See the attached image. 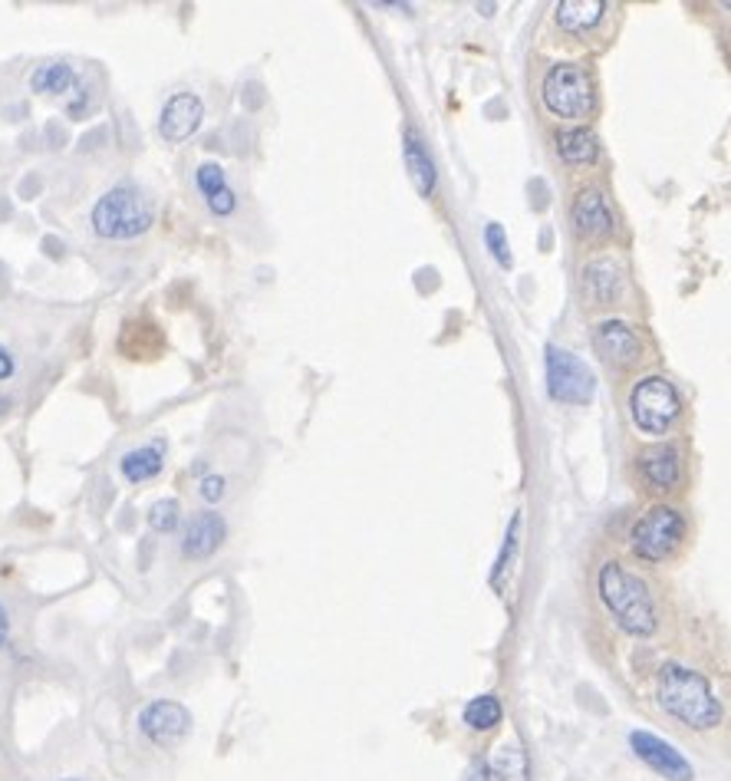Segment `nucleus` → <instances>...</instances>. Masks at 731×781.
<instances>
[{"label": "nucleus", "instance_id": "obj_25", "mask_svg": "<svg viewBox=\"0 0 731 781\" xmlns=\"http://www.w3.org/2000/svg\"><path fill=\"white\" fill-rule=\"evenodd\" d=\"M198 491H201L204 501H221V498H224V478H221V475H204L201 485H198Z\"/></svg>", "mask_w": 731, "mask_h": 781}, {"label": "nucleus", "instance_id": "obj_22", "mask_svg": "<svg viewBox=\"0 0 731 781\" xmlns=\"http://www.w3.org/2000/svg\"><path fill=\"white\" fill-rule=\"evenodd\" d=\"M178 521H181V508H178L175 498H162V501H155V504L149 508V525H152V532H158V535L175 532Z\"/></svg>", "mask_w": 731, "mask_h": 781}, {"label": "nucleus", "instance_id": "obj_17", "mask_svg": "<svg viewBox=\"0 0 731 781\" xmlns=\"http://www.w3.org/2000/svg\"><path fill=\"white\" fill-rule=\"evenodd\" d=\"M682 468H679V455L675 448H656L642 458V478L656 488V491H669L679 481Z\"/></svg>", "mask_w": 731, "mask_h": 781}, {"label": "nucleus", "instance_id": "obj_21", "mask_svg": "<svg viewBox=\"0 0 731 781\" xmlns=\"http://www.w3.org/2000/svg\"><path fill=\"white\" fill-rule=\"evenodd\" d=\"M502 715H505V709H502V702L495 696H477V699H471L464 706V725H471L477 732L495 728L502 722Z\"/></svg>", "mask_w": 731, "mask_h": 781}, {"label": "nucleus", "instance_id": "obj_30", "mask_svg": "<svg viewBox=\"0 0 731 781\" xmlns=\"http://www.w3.org/2000/svg\"><path fill=\"white\" fill-rule=\"evenodd\" d=\"M0 412H4V399H0Z\"/></svg>", "mask_w": 731, "mask_h": 781}, {"label": "nucleus", "instance_id": "obj_15", "mask_svg": "<svg viewBox=\"0 0 731 781\" xmlns=\"http://www.w3.org/2000/svg\"><path fill=\"white\" fill-rule=\"evenodd\" d=\"M606 14L603 0H564L557 4V24L570 34H587L593 31Z\"/></svg>", "mask_w": 731, "mask_h": 781}, {"label": "nucleus", "instance_id": "obj_12", "mask_svg": "<svg viewBox=\"0 0 731 781\" xmlns=\"http://www.w3.org/2000/svg\"><path fill=\"white\" fill-rule=\"evenodd\" d=\"M221 541H224V517L214 511H204V514L191 517L185 541H181V555L191 561H201V558H211Z\"/></svg>", "mask_w": 731, "mask_h": 781}, {"label": "nucleus", "instance_id": "obj_7", "mask_svg": "<svg viewBox=\"0 0 731 781\" xmlns=\"http://www.w3.org/2000/svg\"><path fill=\"white\" fill-rule=\"evenodd\" d=\"M682 535H685V517L675 508H652L639 521V525L633 528V535H629L633 555L639 561L659 564V561H665L679 548Z\"/></svg>", "mask_w": 731, "mask_h": 781}, {"label": "nucleus", "instance_id": "obj_16", "mask_svg": "<svg viewBox=\"0 0 731 781\" xmlns=\"http://www.w3.org/2000/svg\"><path fill=\"white\" fill-rule=\"evenodd\" d=\"M162 452H165V442H152V445L132 448V452L122 455L119 468H122V475H126L132 485L149 481V478H155V475L162 471V465H165V455H162Z\"/></svg>", "mask_w": 731, "mask_h": 781}, {"label": "nucleus", "instance_id": "obj_23", "mask_svg": "<svg viewBox=\"0 0 731 781\" xmlns=\"http://www.w3.org/2000/svg\"><path fill=\"white\" fill-rule=\"evenodd\" d=\"M198 188L204 191V198L211 201V198H217L221 191H227V178H224V168L221 165H214V162H204V165H198Z\"/></svg>", "mask_w": 731, "mask_h": 781}, {"label": "nucleus", "instance_id": "obj_20", "mask_svg": "<svg viewBox=\"0 0 731 781\" xmlns=\"http://www.w3.org/2000/svg\"><path fill=\"white\" fill-rule=\"evenodd\" d=\"M587 288L600 304H610L620 294V268L613 260H597L587 268Z\"/></svg>", "mask_w": 731, "mask_h": 781}, {"label": "nucleus", "instance_id": "obj_3", "mask_svg": "<svg viewBox=\"0 0 731 781\" xmlns=\"http://www.w3.org/2000/svg\"><path fill=\"white\" fill-rule=\"evenodd\" d=\"M152 205L139 188L119 185L113 191H106L96 205H93V231L106 241H129L139 237L152 228Z\"/></svg>", "mask_w": 731, "mask_h": 781}, {"label": "nucleus", "instance_id": "obj_18", "mask_svg": "<svg viewBox=\"0 0 731 781\" xmlns=\"http://www.w3.org/2000/svg\"><path fill=\"white\" fill-rule=\"evenodd\" d=\"M557 149H561V159L570 162V165H590L600 155L597 136L590 129H567V132H561Z\"/></svg>", "mask_w": 731, "mask_h": 781}, {"label": "nucleus", "instance_id": "obj_14", "mask_svg": "<svg viewBox=\"0 0 731 781\" xmlns=\"http://www.w3.org/2000/svg\"><path fill=\"white\" fill-rule=\"evenodd\" d=\"M402 159H405V172H409L415 191H418L422 198H432V195H435V162H432V155H428V149L422 145V139H418L415 129L405 132Z\"/></svg>", "mask_w": 731, "mask_h": 781}, {"label": "nucleus", "instance_id": "obj_24", "mask_svg": "<svg viewBox=\"0 0 731 781\" xmlns=\"http://www.w3.org/2000/svg\"><path fill=\"white\" fill-rule=\"evenodd\" d=\"M484 241H487V247H492V254H495V260L502 268H511V250H508V237H505V228L498 224V221H492L484 228Z\"/></svg>", "mask_w": 731, "mask_h": 781}, {"label": "nucleus", "instance_id": "obj_1", "mask_svg": "<svg viewBox=\"0 0 731 781\" xmlns=\"http://www.w3.org/2000/svg\"><path fill=\"white\" fill-rule=\"evenodd\" d=\"M659 706L688 728L708 732L721 722V702L711 692L708 679L682 663H665L656 679Z\"/></svg>", "mask_w": 731, "mask_h": 781}, {"label": "nucleus", "instance_id": "obj_29", "mask_svg": "<svg viewBox=\"0 0 731 781\" xmlns=\"http://www.w3.org/2000/svg\"><path fill=\"white\" fill-rule=\"evenodd\" d=\"M495 11H498L495 4H477V14H484V18H492Z\"/></svg>", "mask_w": 731, "mask_h": 781}, {"label": "nucleus", "instance_id": "obj_4", "mask_svg": "<svg viewBox=\"0 0 731 781\" xmlns=\"http://www.w3.org/2000/svg\"><path fill=\"white\" fill-rule=\"evenodd\" d=\"M679 412H682L679 393L662 376H646L629 393V416L636 429H642L646 435H665L679 419Z\"/></svg>", "mask_w": 731, "mask_h": 781}, {"label": "nucleus", "instance_id": "obj_2", "mask_svg": "<svg viewBox=\"0 0 731 781\" xmlns=\"http://www.w3.org/2000/svg\"><path fill=\"white\" fill-rule=\"evenodd\" d=\"M597 584H600V597H603L606 610L613 614V620L620 623V630H626L629 637H652L659 630V614H656L646 581L629 574L623 564L606 561L600 568Z\"/></svg>", "mask_w": 731, "mask_h": 781}, {"label": "nucleus", "instance_id": "obj_6", "mask_svg": "<svg viewBox=\"0 0 731 781\" xmlns=\"http://www.w3.org/2000/svg\"><path fill=\"white\" fill-rule=\"evenodd\" d=\"M544 370H547V393H551V399L567 403V406H587L593 399L597 380H593V370L580 357H574V353H567V350L551 343Z\"/></svg>", "mask_w": 731, "mask_h": 781}, {"label": "nucleus", "instance_id": "obj_19", "mask_svg": "<svg viewBox=\"0 0 731 781\" xmlns=\"http://www.w3.org/2000/svg\"><path fill=\"white\" fill-rule=\"evenodd\" d=\"M73 83H76V70H73L70 63H44V67H37L34 77H31L34 93H50V96L67 93Z\"/></svg>", "mask_w": 731, "mask_h": 781}, {"label": "nucleus", "instance_id": "obj_11", "mask_svg": "<svg viewBox=\"0 0 731 781\" xmlns=\"http://www.w3.org/2000/svg\"><path fill=\"white\" fill-rule=\"evenodd\" d=\"M593 347L600 357H606L610 363H636L642 347H639V337L629 324L623 320H603L593 334Z\"/></svg>", "mask_w": 731, "mask_h": 781}, {"label": "nucleus", "instance_id": "obj_9", "mask_svg": "<svg viewBox=\"0 0 731 781\" xmlns=\"http://www.w3.org/2000/svg\"><path fill=\"white\" fill-rule=\"evenodd\" d=\"M629 745H633V751H636L652 771H659L662 778H669V781H692V765H688V758H685L675 745H669L665 738H659V735H652V732H633V735H629Z\"/></svg>", "mask_w": 731, "mask_h": 781}, {"label": "nucleus", "instance_id": "obj_28", "mask_svg": "<svg viewBox=\"0 0 731 781\" xmlns=\"http://www.w3.org/2000/svg\"><path fill=\"white\" fill-rule=\"evenodd\" d=\"M8 637H11V620H8V610L0 607V646L8 643Z\"/></svg>", "mask_w": 731, "mask_h": 781}, {"label": "nucleus", "instance_id": "obj_26", "mask_svg": "<svg viewBox=\"0 0 731 781\" xmlns=\"http://www.w3.org/2000/svg\"><path fill=\"white\" fill-rule=\"evenodd\" d=\"M518 525H521V517H515L511 521V535H508V545H505V551H502V558H498V568H495V584L502 581V574L508 571V555L515 551V538H518Z\"/></svg>", "mask_w": 731, "mask_h": 781}, {"label": "nucleus", "instance_id": "obj_13", "mask_svg": "<svg viewBox=\"0 0 731 781\" xmlns=\"http://www.w3.org/2000/svg\"><path fill=\"white\" fill-rule=\"evenodd\" d=\"M574 228L580 237H606L616 228V218L600 191H583L574 205Z\"/></svg>", "mask_w": 731, "mask_h": 781}, {"label": "nucleus", "instance_id": "obj_10", "mask_svg": "<svg viewBox=\"0 0 731 781\" xmlns=\"http://www.w3.org/2000/svg\"><path fill=\"white\" fill-rule=\"evenodd\" d=\"M201 119H204V103L194 93H175L158 116V132L165 142H185L198 132Z\"/></svg>", "mask_w": 731, "mask_h": 781}, {"label": "nucleus", "instance_id": "obj_27", "mask_svg": "<svg viewBox=\"0 0 731 781\" xmlns=\"http://www.w3.org/2000/svg\"><path fill=\"white\" fill-rule=\"evenodd\" d=\"M8 376H14V360L8 350H0V380H8Z\"/></svg>", "mask_w": 731, "mask_h": 781}, {"label": "nucleus", "instance_id": "obj_8", "mask_svg": "<svg viewBox=\"0 0 731 781\" xmlns=\"http://www.w3.org/2000/svg\"><path fill=\"white\" fill-rule=\"evenodd\" d=\"M139 728L149 742H155L162 748H172L191 732V715H188L185 706L158 699V702H152L139 712Z\"/></svg>", "mask_w": 731, "mask_h": 781}, {"label": "nucleus", "instance_id": "obj_5", "mask_svg": "<svg viewBox=\"0 0 731 781\" xmlns=\"http://www.w3.org/2000/svg\"><path fill=\"white\" fill-rule=\"evenodd\" d=\"M544 106L561 116V119H580L590 113L593 106V86L587 70H580L577 63H557L547 70L544 86H541Z\"/></svg>", "mask_w": 731, "mask_h": 781}]
</instances>
